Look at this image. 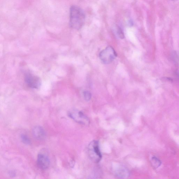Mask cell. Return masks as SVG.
<instances>
[{
  "label": "cell",
  "instance_id": "obj_1",
  "mask_svg": "<svg viewBox=\"0 0 179 179\" xmlns=\"http://www.w3.org/2000/svg\"><path fill=\"white\" fill-rule=\"evenodd\" d=\"M85 15L83 11L78 6H72L70 10L69 25L71 28L79 30L84 25Z\"/></svg>",
  "mask_w": 179,
  "mask_h": 179
},
{
  "label": "cell",
  "instance_id": "obj_2",
  "mask_svg": "<svg viewBox=\"0 0 179 179\" xmlns=\"http://www.w3.org/2000/svg\"><path fill=\"white\" fill-rule=\"evenodd\" d=\"M88 156L92 161L95 163L99 162L102 158L99 143L97 140H93L88 146Z\"/></svg>",
  "mask_w": 179,
  "mask_h": 179
},
{
  "label": "cell",
  "instance_id": "obj_3",
  "mask_svg": "<svg viewBox=\"0 0 179 179\" xmlns=\"http://www.w3.org/2000/svg\"><path fill=\"white\" fill-rule=\"evenodd\" d=\"M117 55V53L113 48L108 46L100 52V58L103 63L109 64L113 62Z\"/></svg>",
  "mask_w": 179,
  "mask_h": 179
},
{
  "label": "cell",
  "instance_id": "obj_4",
  "mask_svg": "<svg viewBox=\"0 0 179 179\" xmlns=\"http://www.w3.org/2000/svg\"><path fill=\"white\" fill-rule=\"evenodd\" d=\"M68 116L72 119L78 123L84 125H89L90 120L83 112L73 110L69 112Z\"/></svg>",
  "mask_w": 179,
  "mask_h": 179
},
{
  "label": "cell",
  "instance_id": "obj_5",
  "mask_svg": "<svg viewBox=\"0 0 179 179\" xmlns=\"http://www.w3.org/2000/svg\"><path fill=\"white\" fill-rule=\"evenodd\" d=\"M25 81L28 86L33 89H39L41 84V80L39 77L31 74L26 75Z\"/></svg>",
  "mask_w": 179,
  "mask_h": 179
},
{
  "label": "cell",
  "instance_id": "obj_6",
  "mask_svg": "<svg viewBox=\"0 0 179 179\" xmlns=\"http://www.w3.org/2000/svg\"><path fill=\"white\" fill-rule=\"evenodd\" d=\"M37 164L38 167L42 170H46L49 168L50 161L46 154L40 153L37 157Z\"/></svg>",
  "mask_w": 179,
  "mask_h": 179
},
{
  "label": "cell",
  "instance_id": "obj_7",
  "mask_svg": "<svg viewBox=\"0 0 179 179\" xmlns=\"http://www.w3.org/2000/svg\"><path fill=\"white\" fill-rule=\"evenodd\" d=\"M113 173L116 177L120 178H127L130 175V172L127 168L120 165L114 168Z\"/></svg>",
  "mask_w": 179,
  "mask_h": 179
},
{
  "label": "cell",
  "instance_id": "obj_8",
  "mask_svg": "<svg viewBox=\"0 0 179 179\" xmlns=\"http://www.w3.org/2000/svg\"><path fill=\"white\" fill-rule=\"evenodd\" d=\"M32 132L34 137L37 140H42L46 138V132L43 128L40 126H35Z\"/></svg>",
  "mask_w": 179,
  "mask_h": 179
},
{
  "label": "cell",
  "instance_id": "obj_9",
  "mask_svg": "<svg viewBox=\"0 0 179 179\" xmlns=\"http://www.w3.org/2000/svg\"><path fill=\"white\" fill-rule=\"evenodd\" d=\"M20 139L23 143L27 145H30L31 141L28 136L24 134H22L20 136Z\"/></svg>",
  "mask_w": 179,
  "mask_h": 179
},
{
  "label": "cell",
  "instance_id": "obj_10",
  "mask_svg": "<svg viewBox=\"0 0 179 179\" xmlns=\"http://www.w3.org/2000/svg\"><path fill=\"white\" fill-rule=\"evenodd\" d=\"M117 36L119 38L121 39H123L124 38V34L123 31L122 30L121 28L118 27L117 28Z\"/></svg>",
  "mask_w": 179,
  "mask_h": 179
},
{
  "label": "cell",
  "instance_id": "obj_11",
  "mask_svg": "<svg viewBox=\"0 0 179 179\" xmlns=\"http://www.w3.org/2000/svg\"><path fill=\"white\" fill-rule=\"evenodd\" d=\"M151 163L154 167L156 168L159 167L161 165V162L160 160L155 157L152 158Z\"/></svg>",
  "mask_w": 179,
  "mask_h": 179
},
{
  "label": "cell",
  "instance_id": "obj_12",
  "mask_svg": "<svg viewBox=\"0 0 179 179\" xmlns=\"http://www.w3.org/2000/svg\"><path fill=\"white\" fill-rule=\"evenodd\" d=\"M84 99L87 101H89L92 98V94L89 92L85 91L83 93Z\"/></svg>",
  "mask_w": 179,
  "mask_h": 179
}]
</instances>
